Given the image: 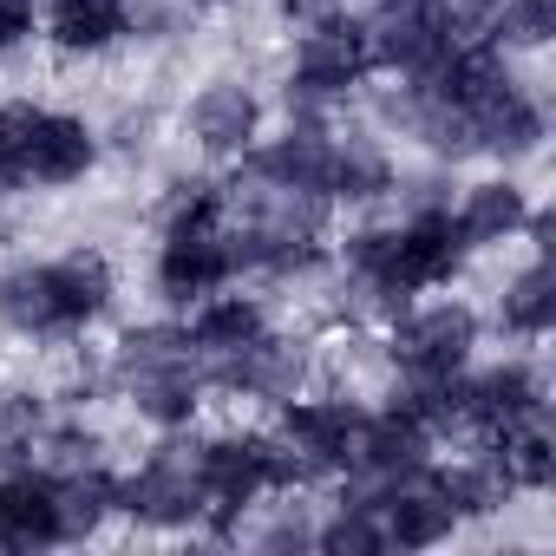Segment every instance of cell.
Returning a JSON list of instances; mask_svg holds the SVG:
<instances>
[{"label": "cell", "mask_w": 556, "mask_h": 556, "mask_svg": "<svg viewBox=\"0 0 556 556\" xmlns=\"http://www.w3.org/2000/svg\"><path fill=\"white\" fill-rule=\"evenodd\" d=\"M484 445H491L497 471L510 478V491H549L556 484V439H549L543 419H530V426H517L504 439H484Z\"/></svg>", "instance_id": "obj_27"}, {"label": "cell", "mask_w": 556, "mask_h": 556, "mask_svg": "<svg viewBox=\"0 0 556 556\" xmlns=\"http://www.w3.org/2000/svg\"><path fill=\"white\" fill-rule=\"evenodd\" d=\"M497 328L517 334V341H543V334L556 328V268H549V255L523 262L510 282H504V295H497Z\"/></svg>", "instance_id": "obj_24"}, {"label": "cell", "mask_w": 556, "mask_h": 556, "mask_svg": "<svg viewBox=\"0 0 556 556\" xmlns=\"http://www.w3.org/2000/svg\"><path fill=\"white\" fill-rule=\"evenodd\" d=\"M184 8H197V14H223V8H236V0H184Z\"/></svg>", "instance_id": "obj_35"}, {"label": "cell", "mask_w": 556, "mask_h": 556, "mask_svg": "<svg viewBox=\"0 0 556 556\" xmlns=\"http://www.w3.org/2000/svg\"><path fill=\"white\" fill-rule=\"evenodd\" d=\"M262 543H268V549H289V543L308 549V543H315V523H308V517H282V523H268V530H262Z\"/></svg>", "instance_id": "obj_34"}, {"label": "cell", "mask_w": 556, "mask_h": 556, "mask_svg": "<svg viewBox=\"0 0 556 556\" xmlns=\"http://www.w3.org/2000/svg\"><path fill=\"white\" fill-rule=\"evenodd\" d=\"M184 334H190L197 361L210 367V361L249 348L255 334H268V308H262L255 295H229V289H216V295H203V302L190 308V328H184Z\"/></svg>", "instance_id": "obj_21"}, {"label": "cell", "mask_w": 556, "mask_h": 556, "mask_svg": "<svg viewBox=\"0 0 556 556\" xmlns=\"http://www.w3.org/2000/svg\"><path fill=\"white\" fill-rule=\"evenodd\" d=\"M229 255L236 275H262V282H302L328 262V236L315 229H275V223H236L229 216Z\"/></svg>", "instance_id": "obj_15"}, {"label": "cell", "mask_w": 556, "mask_h": 556, "mask_svg": "<svg viewBox=\"0 0 556 556\" xmlns=\"http://www.w3.org/2000/svg\"><path fill=\"white\" fill-rule=\"evenodd\" d=\"M40 34L66 60H99L131 40V0H47Z\"/></svg>", "instance_id": "obj_17"}, {"label": "cell", "mask_w": 556, "mask_h": 556, "mask_svg": "<svg viewBox=\"0 0 556 556\" xmlns=\"http://www.w3.org/2000/svg\"><path fill=\"white\" fill-rule=\"evenodd\" d=\"M315 549H328V556H380L387 549L374 484H348V497L315 523Z\"/></svg>", "instance_id": "obj_25"}, {"label": "cell", "mask_w": 556, "mask_h": 556, "mask_svg": "<svg viewBox=\"0 0 556 556\" xmlns=\"http://www.w3.org/2000/svg\"><path fill=\"white\" fill-rule=\"evenodd\" d=\"M374 504H380V536H387V549H439V543L458 530V517H452V504L439 497L432 471L374 484Z\"/></svg>", "instance_id": "obj_14"}, {"label": "cell", "mask_w": 556, "mask_h": 556, "mask_svg": "<svg viewBox=\"0 0 556 556\" xmlns=\"http://www.w3.org/2000/svg\"><path fill=\"white\" fill-rule=\"evenodd\" d=\"M60 543V517H53V471L34 458L0 465V549L34 556Z\"/></svg>", "instance_id": "obj_13"}, {"label": "cell", "mask_w": 556, "mask_h": 556, "mask_svg": "<svg viewBox=\"0 0 556 556\" xmlns=\"http://www.w3.org/2000/svg\"><path fill=\"white\" fill-rule=\"evenodd\" d=\"M374 60H367V21L354 14H328L315 27H302L295 40V66H289V105L295 112H328L341 99H354L367 86Z\"/></svg>", "instance_id": "obj_6"}, {"label": "cell", "mask_w": 556, "mask_h": 556, "mask_svg": "<svg viewBox=\"0 0 556 556\" xmlns=\"http://www.w3.org/2000/svg\"><path fill=\"white\" fill-rule=\"evenodd\" d=\"M34 118H40V105H27V99L0 105V197L34 190V177H27V164H34Z\"/></svg>", "instance_id": "obj_29"}, {"label": "cell", "mask_w": 556, "mask_h": 556, "mask_svg": "<svg viewBox=\"0 0 556 556\" xmlns=\"http://www.w3.org/2000/svg\"><path fill=\"white\" fill-rule=\"evenodd\" d=\"M361 400H341V393H295L282 400V419H275V445L289 458V478L295 491L302 484H321V478H348V458H354V432H361Z\"/></svg>", "instance_id": "obj_7"}, {"label": "cell", "mask_w": 556, "mask_h": 556, "mask_svg": "<svg viewBox=\"0 0 556 556\" xmlns=\"http://www.w3.org/2000/svg\"><path fill=\"white\" fill-rule=\"evenodd\" d=\"M203 380L210 387H223V393H236V400H262V406H282V400H295L302 387H308V348L295 341V334H255L249 348H236V354H223V361H210L203 367Z\"/></svg>", "instance_id": "obj_10"}, {"label": "cell", "mask_w": 556, "mask_h": 556, "mask_svg": "<svg viewBox=\"0 0 556 556\" xmlns=\"http://www.w3.org/2000/svg\"><path fill=\"white\" fill-rule=\"evenodd\" d=\"M47 400L40 393H0V465H14V458H34L40 432H47Z\"/></svg>", "instance_id": "obj_31"}, {"label": "cell", "mask_w": 556, "mask_h": 556, "mask_svg": "<svg viewBox=\"0 0 556 556\" xmlns=\"http://www.w3.org/2000/svg\"><path fill=\"white\" fill-rule=\"evenodd\" d=\"M471 8H484V14H491V8H497V0H471Z\"/></svg>", "instance_id": "obj_36"}, {"label": "cell", "mask_w": 556, "mask_h": 556, "mask_svg": "<svg viewBox=\"0 0 556 556\" xmlns=\"http://www.w3.org/2000/svg\"><path fill=\"white\" fill-rule=\"evenodd\" d=\"M556 34V0H497L484 14V40L497 53H536Z\"/></svg>", "instance_id": "obj_28"}, {"label": "cell", "mask_w": 556, "mask_h": 556, "mask_svg": "<svg viewBox=\"0 0 556 556\" xmlns=\"http://www.w3.org/2000/svg\"><path fill=\"white\" fill-rule=\"evenodd\" d=\"M118 275L99 249H66L47 262H14L0 275V328L21 341H73L105 321Z\"/></svg>", "instance_id": "obj_2"}, {"label": "cell", "mask_w": 556, "mask_h": 556, "mask_svg": "<svg viewBox=\"0 0 556 556\" xmlns=\"http://www.w3.org/2000/svg\"><path fill=\"white\" fill-rule=\"evenodd\" d=\"M465 236L452 223V203L432 210H406L400 223H367L341 242V268H348V295L367 315H400L413 295L458 282L465 268Z\"/></svg>", "instance_id": "obj_1"}, {"label": "cell", "mask_w": 556, "mask_h": 556, "mask_svg": "<svg viewBox=\"0 0 556 556\" xmlns=\"http://www.w3.org/2000/svg\"><path fill=\"white\" fill-rule=\"evenodd\" d=\"M236 282V255H229V223L210 236H157V268H151V289L164 308H197L203 295Z\"/></svg>", "instance_id": "obj_11"}, {"label": "cell", "mask_w": 556, "mask_h": 556, "mask_svg": "<svg viewBox=\"0 0 556 556\" xmlns=\"http://www.w3.org/2000/svg\"><path fill=\"white\" fill-rule=\"evenodd\" d=\"M99 452H105L99 426H86V419H47V432H40V445H34V465H47V471H79V465H105Z\"/></svg>", "instance_id": "obj_30"}, {"label": "cell", "mask_w": 556, "mask_h": 556, "mask_svg": "<svg viewBox=\"0 0 556 556\" xmlns=\"http://www.w3.org/2000/svg\"><path fill=\"white\" fill-rule=\"evenodd\" d=\"M112 387L131 400L138 419H151L157 432L170 426H190L210 380H203V361L190 348L184 328L170 321H144V328H125L118 348H112Z\"/></svg>", "instance_id": "obj_3"}, {"label": "cell", "mask_w": 556, "mask_h": 556, "mask_svg": "<svg viewBox=\"0 0 556 556\" xmlns=\"http://www.w3.org/2000/svg\"><path fill=\"white\" fill-rule=\"evenodd\" d=\"M549 413V387L530 361H497L484 374H458V426L478 432V439H504L530 419Z\"/></svg>", "instance_id": "obj_9"}, {"label": "cell", "mask_w": 556, "mask_h": 556, "mask_svg": "<svg viewBox=\"0 0 556 556\" xmlns=\"http://www.w3.org/2000/svg\"><path fill=\"white\" fill-rule=\"evenodd\" d=\"M426 471H432V484H439V497L452 504L458 523H471V517H497L504 497H517L510 478L497 471L491 445H484V452H465V458H452V465H426Z\"/></svg>", "instance_id": "obj_23"}, {"label": "cell", "mask_w": 556, "mask_h": 556, "mask_svg": "<svg viewBox=\"0 0 556 556\" xmlns=\"http://www.w3.org/2000/svg\"><path fill=\"white\" fill-rule=\"evenodd\" d=\"M432 445H439V439H432L413 413H400V406H387V413H361L348 478H354V484H393V478H413V471L432 465Z\"/></svg>", "instance_id": "obj_12"}, {"label": "cell", "mask_w": 556, "mask_h": 556, "mask_svg": "<svg viewBox=\"0 0 556 556\" xmlns=\"http://www.w3.org/2000/svg\"><path fill=\"white\" fill-rule=\"evenodd\" d=\"M92 164H99V131L79 112H47L40 105V118H34V164H27L34 190H66Z\"/></svg>", "instance_id": "obj_18"}, {"label": "cell", "mask_w": 556, "mask_h": 556, "mask_svg": "<svg viewBox=\"0 0 556 556\" xmlns=\"http://www.w3.org/2000/svg\"><path fill=\"white\" fill-rule=\"evenodd\" d=\"M229 223V190L216 177H177L157 203V236H210Z\"/></svg>", "instance_id": "obj_26"}, {"label": "cell", "mask_w": 556, "mask_h": 556, "mask_svg": "<svg viewBox=\"0 0 556 556\" xmlns=\"http://www.w3.org/2000/svg\"><path fill=\"white\" fill-rule=\"evenodd\" d=\"M118 510L144 530H190L203 523V439L170 426L131 478H118Z\"/></svg>", "instance_id": "obj_5"}, {"label": "cell", "mask_w": 556, "mask_h": 556, "mask_svg": "<svg viewBox=\"0 0 556 556\" xmlns=\"http://www.w3.org/2000/svg\"><path fill=\"white\" fill-rule=\"evenodd\" d=\"M190 138H197L203 157L236 164V157L262 138V99H255V86H242V79H210V86L197 92V105H190Z\"/></svg>", "instance_id": "obj_16"}, {"label": "cell", "mask_w": 556, "mask_h": 556, "mask_svg": "<svg viewBox=\"0 0 556 556\" xmlns=\"http://www.w3.org/2000/svg\"><path fill=\"white\" fill-rule=\"evenodd\" d=\"M400 190V170L374 131H334L328 138V203H380Z\"/></svg>", "instance_id": "obj_19"}, {"label": "cell", "mask_w": 556, "mask_h": 556, "mask_svg": "<svg viewBox=\"0 0 556 556\" xmlns=\"http://www.w3.org/2000/svg\"><path fill=\"white\" fill-rule=\"evenodd\" d=\"M478 308L465 302H426V308H400L387 328V361L400 380H452L471 367L478 354Z\"/></svg>", "instance_id": "obj_8"}, {"label": "cell", "mask_w": 556, "mask_h": 556, "mask_svg": "<svg viewBox=\"0 0 556 556\" xmlns=\"http://www.w3.org/2000/svg\"><path fill=\"white\" fill-rule=\"evenodd\" d=\"M452 223H458L465 249L510 242V236H523V223H530V190L510 184V177H484V184H471V190L452 203Z\"/></svg>", "instance_id": "obj_20"}, {"label": "cell", "mask_w": 556, "mask_h": 556, "mask_svg": "<svg viewBox=\"0 0 556 556\" xmlns=\"http://www.w3.org/2000/svg\"><path fill=\"white\" fill-rule=\"evenodd\" d=\"M268 491H295L275 432H216L203 439V523L229 536Z\"/></svg>", "instance_id": "obj_4"}, {"label": "cell", "mask_w": 556, "mask_h": 556, "mask_svg": "<svg viewBox=\"0 0 556 556\" xmlns=\"http://www.w3.org/2000/svg\"><path fill=\"white\" fill-rule=\"evenodd\" d=\"M275 8H282L289 27H315V21H328V14H348V0H275Z\"/></svg>", "instance_id": "obj_33"}, {"label": "cell", "mask_w": 556, "mask_h": 556, "mask_svg": "<svg viewBox=\"0 0 556 556\" xmlns=\"http://www.w3.org/2000/svg\"><path fill=\"white\" fill-rule=\"evenodd\" d=\"M118 510V478L105 465H79V471H53V517H60V543H86L112 523Z\"/></svg>", "instance_id": "obj_22"}, {"label": "cell", "mask_w": 556, "mask_h": 556, "mask_svg": "<svg viewBox=\"0 0 556 556\" xmlns=\"http://www.w3.org/2000/svg\"><path fill=\"white\" fill-rule=\"evenodd\" d=\"M34 0H0V60H8L14 47H27L34 40Z\"/></svg>", "instance_id": "obj_32"}]
</instances>
